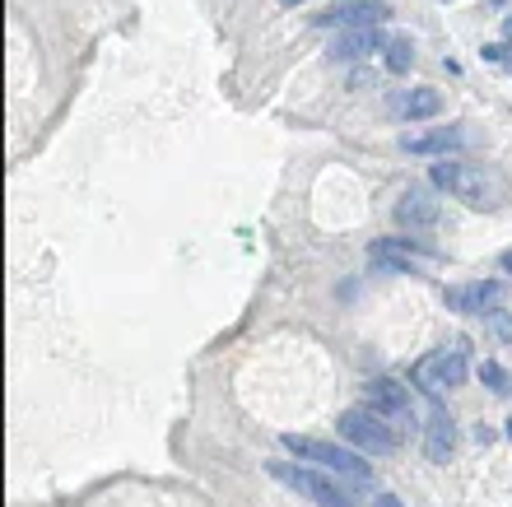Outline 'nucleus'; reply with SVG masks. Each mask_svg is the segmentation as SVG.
<instances>
[{"instance_id": "1", "label": "nucleus", "mask_w": 512, "mask_h": 507, "mask_svg": "<svg viewBox=\"0 0 512 507\" xmlns=\"http://www.w3.org/2000/svg\"><path fill=\"white\" fill-rule=\"evenodd\" d=\"M284 447L298 456V461H312V466L331 470V475H340V480L350 484H368L373 480V470H368V461H359L354 452H345V447H336V442H322V438H298V433H284Z\"/></svg>"}, {"instance_id": "2", "label": "nucleus", "mask_w": 512, "mask_h": 507, "mask_svg": "<svg viewBox=\"0 0 512 507\" xmlns=\"http://www.w3.org/2000/svg\"><path fill=\"white\" fill-rule=\"evenodd\" d=\"M410 382H415V387H424L429 396L461 387V382H466V349H461V345L429 349V354L410 368Z\"/></svg>"}, {"instance_id": "3", "label": "nucleus", "mask_w": 512, "mask_h": 507, "mask_svg": "<svg viewBox=\"0 0 512 507\" xmlns=\"http://www.w3.org/2000/svg\"><path fill=\"white\" fill-rule=\"evenodd\" d=\"M340 433L354 442V447H364V452H396V428H391L387 414H378L373 405H354V410L340 414Z\"/></svg>"}, {"instance_id": "4", "label": "nucleus", "mask_w": 512, "mask_h": 507, "mask_svg": "<svg viewBox=\"0 0 512 507\" xmlns=\"http://www.w3.org/2000/svg\"><path fill=\"white\" fill-rule=\"evenodd\" d=\"M270 475L280 484H289V489H298V494H308L317 507H350V498L326 480L322 466L308 470V466H294V461H270Z\"/></svg>"}, {"instance_id": "5", "label": "nucleus", "mask_w": 512, "mask_h": 507, "mask_svg": "<svg viewBox=\"0 0 512 507\" xmlns=\"http://www.w3.org/2000/svg\"><path fill=\"white\" fill-rule=\"evenodd\" d=\"M433 187L452 191V196H461L466 205H489V177L485 168H471V163H457V159H443L433 163Z\"/></svg>"}, {"instance_id": "6", "label": "nucleus", "mask_w": 512, "mask_h": 507, "mask_svg": "<svg viewBox=\"0 0 512 507\" xmlns=\"http://www.w3.org/2000/svg\"><path fill=\"white\" fill-rule=\"evenodd\" d=\"M373 261H378L382 270H391V275H405V270H415L424 266V261H433V252H424V247H415V242H405V238H382L373 242Z\"/></svg>"}, {"instance_id": "7", "label": "nucleus", "mask_w": 512, "mask_h": 507, "mask_svg": "<svg viewBox=\"0 0 512 507\" xmlns=\"http://www.w3.org/2000/svg\"><path fill=\"white\" fill-rule=\"evenodd\" d=\"M503 298V284L499 280H475V284H452L447 289V307L452 312H485Z\"/></svg>"}, {"instance_id": "8", "label": "nucleus", "mask_w": 512, "mask_h": 507, "mask_svg": "<svg viewBox=\"0 0 512 507\" xmlns=\"http://www.w3.org/2000/svg\"><path fill=\"white\" fill-rule=\"evenodd\" d=\"M364 396H368V405L378 414H387V419H405V414H410V391H405L396 377H373L364 387Z\"/></svg>"}, {"instance_id": "9", "label": "nucleus", "mask_w": 512, "mask_h": 507, "mask_svg": "<svg viewBox=\"0 0 512 507\" xmlns=\"http://www.w3.org/2000/svg\"><path fill=\"white\" fill-rule=\"evenodd\" d=\"M387 19V5L382 0H345L336 10L322 14V24H340V28H373Z\"/></svg>"}, {"instance_id": "10", "label": "nucleus", "mask_w": 512, "mask_h": 507, "mask_svg": "<svg viewBox=\"0 0 512 507\" xmlns=\"http://www.w3.org/2000/svg\"><path fill=\"white\" fill-rule=\"evenodd\" d=\"M373 52H387V38L378 33V24L350 28V33H340V38L331 42V56H336V61H359V56H373Z\"/></svg>"}, {"instance_id": "11", "label": "nucleus", "mask_w": 512, "mask_h": 507, "mask_svg": "<svg viewBox=\"0 0 512 507\" xmlns=\"http://www.w3.org/2000/svg\"><path fill=\"white\" fill-rule=\"evenodd\" d=\"M396 219H401V224H410V228H429V224H438V201H433L429 191L410 187L401 196V205H396Z\"/></svg>"}, {"instance_id": "12", "label": "nucleus", "mask_w": 512, "mask_h": 507, "mask_svg": "<svg viewBox=\"0 0 512 507\" xmlns=\"http://www.w3.org/2000/svg\"><path fill=\"white\" fill-rule=\"evenodd\" d=\"M452 442H457V428H452V419H447L443 410H433L429 424H424V452H429V461H447Z\"/></svg>"}, {"instance_id": "13", "label": "nucleus", "mask_w": 512, "mask_h": 507, "mask_svg": "<svg viewBox=\"0 0 512 507\" xmlns=\"http://www.w3.org/2000/svg\"><path fill=\"white\" fill-rule=\"evenodd\" d=\"M466 135L457 126H443V131H429V135H405V149L410 154H447V149H461Z\"/></svg>"}, {"instance_id": "14", "label": "nucleus", "mask_w": 512, "mask_h": 507, "mask_svg": "<svg viewBox=\"0 0 512 507\" xmlns=\"http://www.w3.org/2000/svg\"><path fill=\"white\" fill-rule=\"evenodd\" d=\"M443 107V94L438 89H410V94L396 103V112H401L405 121H424V117H433Z\"/></svg>"}, {"instance_id": "15", "label": "nucleus", "mask_w": 512, "mask_h": 507, "mask_svg": "<svg viewBox=\"0 0 512 507\" xmlns=\"http://www.w3.org/2000/svg\"><path fill=\"white\" fill-rule=\"evenodd\" d=\"M410 66H415V42H410V38H391L387 42V70H391V75H405Z\"/></svg>"}, {"instance_id": "16", "label": "nucleus", "mask_w": 512, "mask_h": 507, "mask_svg": "<svg viewBox=\"0 0 512 507\" xmlns=\"http://www.w3.org/2000/svg\"><path fill=\"white\" fill-rule=\"evenodd\" d=\"M480 377H485V387H489V391H499V396H503V391H512V377L503 373L499 363H485V368H480Z\"/></svg>"}, {"instance_id": "17", "label": "nucleus", "mask_w": 512, "mask_h": 507, "mask_svg": "<svg viewBox=\"0 0 512 507\" xmlns=\"http://www.w3.org/2000/svg\"><path fill=\"white\" fill-rule=\"evenodd\" d=\"M485 56L494 61V66H508L512 70V42L503 47V42H494V47H485Z\"/></svg>"}, {"instance_id": "18", "label": "nucleus", "mask_w": 512, "mask_h": 507, "mask_svg": "<svg viewBox=\"0 0 512 507\" xmlns=\"http://www.w3.org/2000/svg\"><path fill=\"white\" fill-rule=\"evenodd\" d=\"M489 317H494V331H499L503 340H512V317L508 312H489Z\"/></svg>"}, {"instance_id": "19", "label": "nucleus", "mask_w": 512, "mask_h": 507, "mask_svg": "<svg viewBox=\"0 0 512 507\" xmlns=\"http://www.w3.org/2000/svg\"><path fill=\"white\" fill-rule=\"evenodd\" d=\"M373 507H401V498H391V494H382V498H378V503H373Z\"/></svg>"}, {"instance_id": "20", "label": "nucleus", "mask_w": 512, "mask_h": 507, "mask_svg": "<svg viewBox=\"0 0 512 507\" xmlns=\"http://www.w3.org/2000/svg\"><path fill=\"white\" fill-rule=\"evenodd\" d=\"M499 266H503V270H508V275H512V247H508V252L499 256Z\"/></svg>"}, {"instance_id": "21", "label": "nucleus", "mask_w": 512, "mask_h": 507, "mask_svg": "<svg viewBox=\"0 0 512 507\" xmlns=\"http://www.w3.org/2000/svg\"><path fill=\"white\" fill-rule=\"evenodd\" d=\"M503 38H508V42H512V19H503Z\"/></svg>"}, {"instance_id": "22", "label": "nucleus", "mask_w": 512, "mask_h": 507, "mask_svg": "<svg viewBox=\"0 0 512 507\" xmlns=\"http://www.w3.org/2000/svg\"><path fill=\"white\" fill-rule=\"evenodd\" d=\"M280 5H303V0H280Z\"/></svg>"}, {"instance_id": "23", "label": "nucleus", "mask_w": 512, "mask_h": 507, "mask_svg": "<svg viewBox=\"0 0 512 507\" xmlns=\"http://www.w3.org/2000/svg\"><path fill=\"white\" fill-rule=\"evenodd\" d=\"M508 438H512V419H508Z\"/></svg>"}]
</instances>
